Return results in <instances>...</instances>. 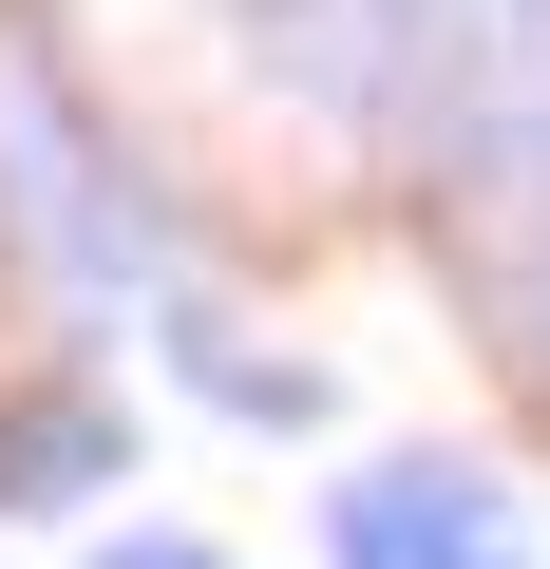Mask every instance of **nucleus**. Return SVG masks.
<instances>
[{"label": "nucleus", "mask_w": 550, "mask_h": 569, "mask_svg": "<svg viewBox=\"0 0 550 569\" xmlns=\"http://www.w3.org/2000/svg\"><path fill=\"white\" fill-rule=\"evenodd\" d=\"M323 550H342V569H531V512H512L474 456H380V475H342Z\"/></svg>", "instance_id": "nucleus-1"}, {"label": "nucleus", "mask_w": 550, "mask_h": 569, "mask_svg": "<svg viewBox=\"0 0 550 569\" xmlns=\"http://www.w3.org/2000/svg\"><path fill=\"white\" fill-rule=\"evenodd\" d=\"M96 475H114V399H77V380L0 399V493H20V512H58V493H96Z\"/></svg>", "instance_id": "nucleus-2"}, {"label": "nucleus", "mask_w": 550, "mask_h": 569, "mask_svg": "<svg viewBox=\"0 0 550 569\" xmlns=\"http://www.w3.org/2000/svg\"><path fill=\"white\" fill-rule=\"evenodd\" d=\"M96 569H228L209 531H133V550H96Z\"/></svg>", "instance_id": "nucleus-3"}]
</instances>
